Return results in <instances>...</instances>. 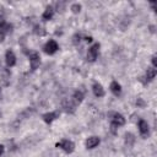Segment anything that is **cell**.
<instances>
[{
  "instance_id": "27",
  "label": "cell",
  "mask_w": 157,
  "mask_h": 157,
  "mask_svg": "<svg viewBox=\"0 0 157 157\" xmlns=\"http://www.w3.org/2000/svg\"><path fill=\"white\" fill-rule=\"evenodd\" d=\"M0 94H1V91H0Z\"/></svg>"
},
{
  "instance_id": "5",
  "label": "cell",
  "mask_w": 157,
  "mask_h": 157,
  "mask_svg": "<svg viewBox=\"0 0 157 157\" xmlns=\"http://www.w3.org/2000/svg\"><path fill=\"white\" fill-rule=\"evenodd\" d=\"M112 118V124H114V125H117V126H121V125H124L125 124V118L121 115V114H119V113H110L109 114Z\"/></svg>"
},
{
  "instance_id": "18",
  "label": "cell",
  "mask_w": 157,
  "mask_h": 157,
  "mask_svg": "<svg viewBox=\"0 0 157 157\" xmlns=\"http://www.w3.org/2000/svg\"><path fill=\"white\" fill-rule=\"evenodd\" d=\"M9 78H10V72H9L7 70H5L4 74H2V83H4L5 86L9 85Z\"/></svg>"
},
{
  "instance_id": "12",
  "label": "cell",
  "mask_w": 157,
  "mask_h": 157,
  "mask_svg": "<svg viewBox=\"0 0 157 157\" xmlns=\"http://www.w3.org/2000/svg\"><path fill=\"white\" fill-rule=\"evenodd\" d=\"M53 15H54V9H53V6H48V7L44 10V12H43L42 18L45 20V21H48V20H50V18L53 17Z\"/></svg>"
},
{
  "instance_id": "26",
  "label": "cell",
  "mask_w": 157,
  "mask_h": 157,
  "mask_svg": "<svg viewBox=\"0 0 157 157\" xmlns=\"http://www.w3.org/2000/svg\"><path fill=\"white\" fill-rule=\"evenodd\" d=\"M0 115H1V112H0Z\"/></svg>"
},
{
  "instance_id": "6",
  "label": "cell",
  "mask_w": 157,
  "mask_h": 157,
  "mask_svg": "<svg viewBox=\"0 0 157 157\" xmlns=\"http://www.w3.org/2000/svg\"><path fill=\"white\" fill-rule=\"evenodd\" d=\"M59 114H60V113H59L58 110H56V112H50V113H45V114H43L42 118H43V120H44L47 124H50L54 119H56V118L59 117Z\"/></svg>"
},
{
  "instance_id": "4",
  "label": "cell",
  "mask_w": 157,
  "mask_h": 157,
  "mask_svg": "<svg viewBox=\"0 0 157 157\" xmlns=\"http://www.w3.org/2000/svg\"><path fill=\"white\" fill-rule=\"evenodd\" d=\"M98 50H99V44H98V43L93 44V45L88 49V52H87V59H88V61H94V60L97 59Z\"/></svg>"
},
{
  "instance_id": "3",
  "label": "cell",
  "mask_w": 157,
  "mask_h": 157,
  "mask_svg": "<svg viewBox=\"0 0 157 157\" xmlns=\"http://www.w3.org/2000/svg\"><path fill=\"white\" fill-rule=\"evenodd\" d=\"M29 64H31V69L32 70H36L39 64H40V56L37 52H32L29 54Z\"/></svg>"
},
{
  "instance_id": "24",
  "label": "cell",
  "mask_w": 157,
  "mask_h": 157,
  "mask_svg": "<svg viewBox=\"0 0 157 157\" xmlns=\"http://www.w3.org/2000/svg\"><path fill=\"white\" fill-rule=\"evenodd\" d=\"M4 153V146L0 144V155H2Z\"/></svg>"
},
{
  "instance_id": "17",
  "label": "cell",
  "mask_w": 157,
  "mask_h": 157,
  "mask_svg": "<svg viewBox=\"0 0 157 157\" xmlns=\"http://www.w3.org/2000/svg\"><path fill=\"white\" fill-rule=\"evenodd\" d=\"M74 99L76 101V102H82V99H83V93L81 92V91H76L75 93H74Z\"/></svg>"
},
{
  "instance_id": "10",
  "label": "cell",
  "mask_w": 157,
  "mask_h": 157,
  "mask_svg": "<svg viewBox=\"0 0 157 157\" xmlns=\"http://www.w3.org/2000/svg\"><path fill=\"white\" fill-rule=\"evenodd\" d=\"M98 144H99V137H97V136H91V137H88L87 141H86V147H87V148H94L96 146H98Z\"/></svg>"
},
{
  "instance_id": "9",
  "label": "cell",
  "mask_w": 157,
  "mask_h": 157,
  "mask_svg": "<svg viewBox=\"0 0 157 157\" xmlns=\"http://www.w3.org/2000/svg\"><path fill=\"white\" fill-rule=\"evenodd\" d=\"M92 90H93V93H94L96 97H103L104 96V90H103V87H102L101 83H98V82L93 83Z\"/></svg>"
},
{
  "instance_id": "14",
  "label": "cell",
  "mask_w": 157,
  "mask_h": 157,
  "mask_svg": "<svg viewBox=\"0 0 157 157\" xmlns=\"http://www.w3.org/2000/svg\"><path fill=\"white\" fill-rule=\"evenodd\" d=\"M156 76V69L155 67H147V71H146V80L147 81H152Z\"/></svg>"
},
{
  "instance_id": "13",
  "label": "cell",
  "mask_w": 157,
  "mask_h": 157,
  "mask_svg": "<svg viewBox=\"0 0 157 157\" xmlns=\"http://www.w3.org/2000/svg\"><path fill=\"white\" fill-rule=\"evenodd\" d=\"M110 91H112L115 96H119V94L121 93V87H120V85H119L117 81H113V82L110 83Z\"/></svg>"
},
{
  "instance_id": "20",
  "label": "cell",
  "mask_w": 157,
  "mask_h": 157,
  "mask_svg": "<svg viewBox=\"0 0 157 157\" xmlns=\"http://www.w3.org/2000/svg\"><path fill=\"white\" fill-rule=\"evenodd\" d=\"M78 42H80V34H75V36H74V43L77 44Z\"/></svg>"
},
{
  "instance_id": "15",
  "label": "cell",
  "mask_w": 157,
  "mask_h": 157,
  "mask_svg": "<svg viewBox=\"0 0 157 157\" xmlns=\"http://www.w3.org/2000/svg\"><path fill=\"white\" fill-rule=\"evenodd\" d=\"M134 142H135V136H134L132 134L128 132V134L125 135V144H126L128 146H131Z\"/></svg>"
},
{
  "instance_id": "11",
  "label": "cell",
  "mask_w": 157,
  "mask_h": 157,
  "mask_svg": "<svg viewBox=\"0 0 157 157\" xmlns=\"http://www.w3.org/2000/svg\"><path fill=\"white\" fill-rule=\"evenodd\" d=\"M139 130H140V132H141L142 136L148 135V124H147V121L140 120L139 121Z\"/></svg>"
},
{
  "instance_id": "21",
  "label": "cell",
  "mask_w": 157,
  "mask_h": 157,
  "mask_svg": "<svg viewBox=\"0 0 157 157\" xmlns=\"http://www.w3.org/2000/svg\"><path fill=\"white\" fill-rule=\"evenodd\" d=\"M136 103H137V105H140V107H144V105H145V102H144V101H142L141 98H139Z\"/></svg>"
},
{
  "instance_id": "22",
  "label": "cell",
  "mask_w": 157,
  "mask_h": 157,
  "mask_svg": "<svg viewBox=\"0 0 157 157\" xmlns=\"http://www.w3.org/2000/svg\"><path fill=\"white\" fill-rule=\"evenodd\" d=\"M152 64H153V67H156V66H157V60H156V55H153V56H152Z\"/></svg>"
},
{
  "instance_id": "25",
  "label": "cell",
  "mask_w": 157,
  "mask_h": 157,
  "mask_svg": "<svg viewBox=\"0 0 157 157\" xmlns=\"http://www.w3.org/2000/svg\"><path fill=\"white\" fill-rule=\"evenodd\" d=\"M85 40H86V42H92V37H86Z\"/></svg>"
},
{
  "instance_id": "2",
  "label": "cell",
  "mask_w": 157,
  "mask_h": 157,
  "mask_svg": "<svg viewBox=\"0 0 157 157\" xmlns=\"http://www.w3.org/2000/svg\"><path fill=\"white\" fill-rule=\"evenodd\" d=\"M43 49H44V52H45L47 54L52 55V54H54V53L59 49V45H58V43H56L55 40L50 39V40H48V42L45 43V45H44Z\"/></svg>"
},
{
  "instance_id": "16",
  "label": "cell",
  "mask_w": 157,
  "mask_h": 157,
  "mask_svg": "<svg viewBox=\"0 0 157 157\" xmlns=\"http://www.w3.org/2000/svg\"><path fill=\"white\" fill-rule=\"evenodd\" d=\"M33 32L36 33V34H38V36H44L45 34V31H44V28L43 27H40V26H34V29H33Z\"/></svg>"
},
{
  "instance_id": "8",
  "label": "cell",
  "mask_w": 157,
  "mask_h": 157,
  "mask_svg": "<svg viewBox=\"0 0 157 157\" xmlns=\"http://www.w3.org/2000/svg\"><path fill=\"white\" fill-rule=\"evenodd\" d=\"M63 108H64V110H65L66 113H74V110H75V104L72 103L71 99H64V102H63Z\"/></svg>"
},
{
  "instance_id": "19",
  "label": "cell",
  "mask_w": 157,
  "mask_h": 157,
  "mask_svg": "<svg viewBox=\"0 0 157 157\" xmlns=\"http://www.w3.org/2000/svg\"><path fill=\"white\" fill-rule=\"evenodd\" d=\"M80 10H81V5L80 4H72L71 5V11L74 12V13H78L80 12Z\"/></svg>"
},
{
  "instance_id": "23",
  "label": "cell",
  "mask_w": 157,
  "mask_h": 157,
  "mask_svg": "<svg viewBox=\"0 0 157 157\" xmlns=\"http://www.w3.org/2000/svg\"><path fill=\"white\" fill-rule=\"evenodd\" d=\"M117 128H118L117 125L112 124V125H110V130H112V132H114V134H115V131H117Z\"/></svg>"
},
{
  "instance_id": "7",
  "label": "cell",
  "mask_w": 157,
  "mask_h": 157,
  "mask_svg": "<svg viewBox=\"0 0 157 157\" xmlns=\"http://www.w3.org/2000/svg\"><path fill=\"white\" fill-rule=\"evenodd\" d=\"M5 59H6L7 66H13V65L16 64V56H15V54H13L12 50H7V52H6Z\"/></svg>"
},
{
  "instance_id": "1",
  "label": "cell",
  "mask_w": 157,
  "mask_h": 157,
  "mask_svg": "<svg viewBox=\"0 0 157 157\" xmlns=\"http://www.w3.org/2000/svg\"><path fill=\"white\" fill-rule=\"evenodd\" d=\"M56 147L63 148L66 153H71V152L75 150V145H74V142L70 141V140H63V141L58 142V144H56Z\"/></svg>"
}]
</instances>
